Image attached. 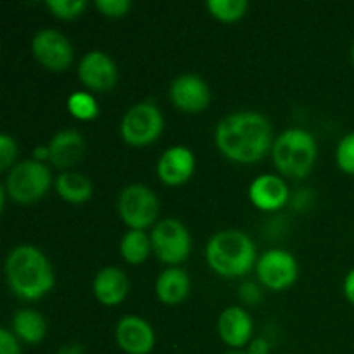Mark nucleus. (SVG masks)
I'll return each instance as SVG.
<instances>
[{
    "instance_id": "nucleus-12",
    "label": "nucleus",
    "mask_w": 354,
    "mask_h": 354,
    "mask_svg": "<svg viewBox=\"0 0 354 354\" xmlns=\"http://www.w3.org/2000/svg\"><path fill=\"white\" fill-rule=\"evenodd\" d=\"M78 78L93 92H107L118 82V66L102 50H90L78 64Z\"/></svg>"
},
{
    "instance_id": "nucleus-4",
    "label": "nucleus",
    "mask_w": 354,
    "mask_h": 354,
    "mask_svg": "<svg viewBox=\"0 0 354 354\" xmlns=\"http://www.w3.org/2000/svg\"><path fill=\"white\" fill-rule=\"evenodd\" d=\"M272 158L282 175L289 178H304L317 162V138L304 128H289L273 142Z\"/></svg>"
},
{
    "instance_id": "nucleus-25",
    "label": "nucleus",
    "mask_w": 354,
    "mask_h": 354,
    "mask_svg": "<svg viewBox=\"0 0 354 354\" xmlns=\"http://www.w3.org/2000/svg\"><path fill=\"white\" fill-rule=\"evenodd\" d=\"M45 6L59 19H76L86 9L85 0H48Z\"/></svg>"
},
{
    "instance_id": "nucleus-10",
    "label": "nucleus",
    "mask_w": 354,
    "mask_h": 354,
    "mask_svg": "<svg viewBox=\"0 0 354 354\" xmlns=\"http://www.w3.org/2000/svg\"><path fill=\"white\" fill-rule=\"evenodd\" d=\"M31 50H33L35 59L44 68L55 73L66 71L75 57V50H73L69 38L52 28H45L35 35L33 41H31Z\"/></svg>"
},
{
    "instance_id": "nucleus-24",
    "label": "nucleus",
    "mask_w": 354,
    "mask_h": 354,
    "mask_svg": "<svg viewBox=\"0 0 354 354\" xmlns=\"http://www.w3.org/2000/svg\"><path fill=\"white\" fill-rule=\"evenodd\" d=\"M206 9L221 23H235L245 16L249 3L245 0H207Z\"/></svg>"
},
{
    "instance_id": "nucleus-29",
    "label": "nucleus",
    "mask_w": 354,
    "mask_h": 354,
    "mask_svg": "<svg viewBox=\"0 0 354 354\" xmlns=\"http://www.w3.org/2000/svg\"><path fill=\"white\" fill-rule=\"evenodd\" d=\"M0 354H21L19 339L9 328H0Z\"/></svg>"
},
{
    "instance_id": "nucleus-5",
    "label": "nucleus",
    "mask_w": 354,
    "mask_h": 354,
    "mask_svg": "<svg viewBox=\"0 0 354 354\" xmlns=\"http://www.w3.org/2000/svg\"><path fill=\"white\" fill-rule=\"evenodd\" d=\"M52 185V173L45 162L24 159L7 171L3 190L17 204H31L40 201Z\"/></svg>"
},
{
    "instance_id": "nucleus-32",
    "label": "nucleus",
    "mask_w": 354,
    "mask_h": 354,
    "mask_svg": "<svg viewBox=\"0 0 354 354\" xmlns=\"http://www.w3.org/2000/svg\"><path fill=\"white\" fill-rule=\"evenodd\" d=\"M342 290H344L346 299L354 306V268L346 275L344 286H342Z\"/></svg>"
},
{
    "instance_id": "nucleus-7",
    "label": "nucleus",
    "mask_w": 354,
    "mask_h": 354,
    "mask_svg": "<svg viewBox=\"0 0 354 354\" xmlns=\"http://www.w3.org/2000/svg\"><path fill=\"white\" fill-rule=\"evenodd\" d=\"M152 252L161 263L178 266L185 261L192 249V237L185 225L176 218H162L152 227Z\"/></svg>"
},
{
    "instance_id": "nucleus-34",
    "label": "nucleus",
    "mask_w": 354,
    "mask_h": 354,
    "mask_svg": "<svg viewBox=\"0 0 354 354\" xmlns=\"http://www.w3.org/2000/svg\"><path fill=\"white\" fill-rule=\"evenodd\" d=\"M225 354H251L249 351H244V349H232V351L225 353Z\"/></svg>"
},
{
    "instance_id": "nucleus-22",
    "label": "nucleus",
    "mask_w": 354,
    "mask_h": 354,
    "mask_svg": "<svg viewBox=\"0 0 354 354\" xmlns=\"http://www.w3.org/2000/svg\"><path fill=\"white\" fill-rule=\"evenodd\" d=\"M152 252L151 234L145 230H128L120 241V254L128 265H142Z\"/></svg>"
},
{
    "instance_id": "nucleus-20",
    "label": "nucleus",
    "mask_w": 354,
    "mask_h": 354,
    "mask_svg": "<svg viewBox=\"0 0 354 354\" xmlns=\"http://www.w3.org/2000/svg\"><path fill=\"white\" fill-rule=\"evenodd\" d=\"M10 325H12V334L19 341L31 346L40 344L45 335H47V322H45L44 315L30 310V308H23V310L16 311Z\"/></svg>"
},
{
    "instance_id": "nucleus-19",
    "label": "nucleus",
    "mask_w": 354,
    "mask_h": 354,
    "mask_svg": "<svg viewBox=\"0 0 354 354\" xmlns=\"http://www.w3.org/2000/svg\"><path fill=\"white\" fill-rule=\"evenodd\" d=\"M190 292V277L180 266H168L156 280V296L166 306H176Z\"/></svg>"
},
{
    "instance_id": "nucleus-33",
    "label": "nucleus",
    "mask_w": 354,
    "mask_h": 354,
    "mask_svg": "<svg viewBox=\"0 0 354 354\" xmlns=\"http://www.w3.org/2000/svg\"><path fill=\"white\" fill-rule=\"evenodd\" d=\"M59 354H82V348H78L76 344H68L59 351Z\"/></svg>"
},
{
    "instance_id": "nucleus-18",
    "label": "nucleus",
    "mask_w": 354,
    "mask_h": 354,
    "mask_svg": "<svg viewBox=\"0 0 354 354\" xmlns=\"http://www.w3.org/2000/svg\"><path fill=\"white\" fill-rule=\"evenodd\" d=\"M92 290L95 299L104 306H118L123 303L130 290L127 273L116 266H106L93 277Z\"/></svg>"
},
{
    "instance_id": "nucleus-35",
    "label": "nucleus",
    "mask_w": 354,
    "mask_h": 354,
    "mask_svg": "<svg viewBox=\"0 0 354 354\" xmlns=\"http://www.w3.org/2000/svg\"><path fill=\"white\" fill-rule=\"evenodd\" d=\"M351 59H353V64H354V44H353V48H351Z\"/></svg>"
},
{
    "instance_id": "nucleus-21",
    "label": "nucleus",
    "mask_w": 354,
    "mask_h": 354,
    "mask_svg": "<svg viewBox=\"0 0 354 354\" xmlns=\"http://www.w3.org/2000/svg\"><path fill=\"white\" fill-rule=\"evenodd\" d=\"M55 190L59 197L69 204H83L92 197L93 185L88 176L78 171H62L55 178Z\"/></svg>"
},
{
    "instance_id": "nucleus-31",
    "label": "nucleus",
    "mask_w": 354,
    "mask_h": 354,
    "mask_svg": "<svg viewBox=\"0 0 354 354\" xmlns=\"http://www.w3.org/2000/svg\"><path fill=\"white\" fill-rule=\"evenodd\" d=\"M248 351L251 354H268L270 353V342L263 337L254 339V341L249 344Z\"/></svg>"
},
{
    "instance_id": "nucleus-2",
    "label": "nucleus",
    "mask_w": 354,
    "mask_h": 354,
    "mask_svg": "<svg viewBox=\"0 0 354 354\" xmlns=\"http://www.w3.org/2000/svg\"><path fill=\"white\" fill-rule=\"evenodd\" d=\"M6 279L10 290L24 301L41 299L55 286L54 268L48 258L30 244L10 249L6 258Z\"/></svg>"
},
{
    "instance_id": "nucleus-27",
    "label": "nucleus",
    "mask_w": 354,
    "mask_h": 354,
    "mask_svg": "<svg viewBox=\"0 0 354 354\" xmlns=\"http://www.w3.org/2000/svg\"><path fill=\"white\" fill-rule=\"evenodd\" d=\"M17 156V144L9 133H0V171H9Z\"/></svg>"
},
{
    "instance_id": "nucleus-15",
    "label": "nucleus",
    "mask_w": 354,
    "mask_h": 354,
    "mask_svg": "<svg viewBox=\"0 0 354 354\" xmlns=\"http://www.w3.org/2000/svg\"><path fill=\"white\" fill-rule=\"evenodd\" d=\"M48 162L57 169H66L78 165L85 158V138L78 130H61L50 138L47 144Z\"/></svg>"
},
{
    "instance_id": "nucleus-11",
    "label": "nucleus",
    "mask_w": 354,
    "mask_h": 354,
    "mask_svg": "<svg viewBox=\"0 0 354 354\" xmlns=\"http://www.w3.org/2000/svg\"><path fill=\"white\" fill-rule=\"evenodd\" d=\"M169 99L176 109L189 114L203 113L211 104V90L199 75L185 73L176 76L169 86Z\"/></svg>"
},
{
    "instance_id": "nucleus-23",
    "label": "nucleus",
    "mask_w": 354,
    "mask_h": 354,
    "mask_svg": "<svg viewBox=\"0 0 354 354\" xmlns=\"http://www.w3.org/2000/svg\"><path fill=\"white\" fill-rule=\"evenodd\" d=\"M66 106H68L69 114L80 121H90L99 116V102H97L92 93L85 92V90L73 92L68 97Z\"/></svg>"
},
{
    "instance_id": "nucleus-14",
    "label": "nucleus",
    "mask_w": 354,
    "mask_h": 354,
    "mask_svg": "<svg viewBox=\"0 0 354 354\" xmlns=\"http://www.w3.org/2000/svg\"><path fill=\"white\" fill-rule=\"evenodd\" d=\"M196 171V156L185 145L166 149L158 161V176L169 187L183 185Z\"/></svg>"
},
{
    "instance_id": "nucleus-6",
    "label": "nucleus",
    "mask_w": 354,
    "mask_h": 354,
    "mask_svg": "<svg viewBox=\"0 0 354 354\" xmlns=\"http://www.w3.org/2000/svg\"><path fill=\"white\" fill-rule=\"evenodd\" d=\"M118 213L130 230H145L158 223L159 201L149 187L131 183L118 197Z\"/></svg>"
},
{
    "instance_id": "nucleus-1",
    "label": "nucleus",
    "mask_w": 354,
    "mask_h": 354,
    "mask_svg": "<svg viewBox=\"0 0 354 354\" xmlns=\"http://www.w3.org/2000/svg\"><path fill=\"white\" fill-rule=\"evenodd\" d=\"M214 142L225 158L249 165L272 152L275 140L268 118L256 111H239L218 123Z\"/></svg>"
},
{
    "instance_id": "nucleus-17",
    "label": "nucleus",
    "mask_w": 354,
    "mask_h": 354,
    "mask_svg": "<svg viewBox=\"0 0 354 354\" xmlns=\"http://www.w3.org/2000/svg\"><path fill=\"white\" fill-rule=\"evenodd\" d=\"M249 201L261 211H279L289 201V187L280 176L265 173L249 185Z\"/></svg>"
},
{
    "instance_id": "nucleus-16",
    "label": "nucleus",
    "mask_w": 354,
    "mask_h": 354,
    "mask_svg": "<svg viewBox=\"0 0 354 354\" xmlns=\"http://www.w3.org/2000/svg\"><path fill=\"white\" fill-rule=\"evenodd\" d=\"M252 318L241 306H228L218 318L220 339L232 349H242L252 342Z\"/></svg>"
},
{
    "instance_id": "nucleus-13",
    "label": "nucleus",
    "mask_w": 354,
    "mask_h": 354,
    "mask_svg": "<svg viewBox=\"0 0 354 354\" xmlns=\"http://www.w3.org/2000/svg\"><path fill=\"white\" fill-rule=\"evenodd\" d=\"M118 346L127 354H149L156 346V332L145 318L124 315L114 330Z\"/></svg>"
},
{
    "instance_id": "nucleus-26",
    "label": "nucleus",
    "mask_w": 354,
    "mask_h": 354,
    "mask_svg": "<svg viewBox=\"0 0 354 354\" xmlns=\"http://www.w3.org/2000/svg\"><path fill=\"white\" fill-rule=\"evenodd\" d=\"M335 161L341 171L354 175V131L341 138L335 149Z\"/></svg>"
},
{
    "instance_id": "nucleus-3",
    "label": "nucleus",
    "mask_w": 354,
    "mask_h": 354,
    "mask_svg": "<svg viewBox=\"0 0 354 354\" xmlns=\"http://www.w3.org/2000/svg\"><path fill=\"white\" fill-rule=\"evenodd\" d=\"M206 261L225 279H241L256 266V245L245 232L228 228L216 232L206 244Z\"/></svg>"
},
{
    "instance_id": "nucleus-30",
    "label": "nucleus",
    "mask_w": 354,
    "mask_h": 354,
    "mask_svg": "<svg viewBox=\"0 0 354 354\" xmlns=\"http://www.w3.org/2000/svg\"><path fill=\"white\" fill-rule=\"evenodd\" d=\"M239 296H241V299L245 304H252L254 306L261 299V289L254 282H244L241 286V290H239Z\"/></svg>"
},
{
    "instance_id": "nucleus-28",
    "label": "nucleus",
    "mask_w": 354,
    "mask_h": 354,
    "mask_svg": "<svg viewBox=\"0 0 354 354\" xmlns=\"http://www.w3.org/2000/svg\"><path fill=\"white\" fill-rule=\"evenodd\" d=\"M95 7L106 17H123L130 12V0H97Z\"/></svg>"
},
{
    "instance_id": "nucleus-8",
    "label": "nucleus",
    "mask_w": 354,
    "mask_h": 354,
    "mask_svg": "<svg viewBox=\"0 0 354 354\" xmlns=\"http://www.w3.org/2000/svg\"><path fill=\"white\" fill-rule=\"evenodd\" d=\"M165 130V118L152 102H138L124 113L120 123L121 138L128 145L144 147L161 137Z\"/></svg>"
},
{
    "instance_id": "nucleus-9",
    "label": "nucleus",
    "mask_w": 354,
    "mask_h": 354,
    "mask_svg": "<svg viewBox=\"0 0 354 354\" xmlns=\"http://www.w3.org/2000/svg\"><path fill=\"white\" fill-rule=\"evenodd\" d=\"M256 275L266 289L286 290L296 283L299 265L289 251L270 249L256 263Z\"/></svg>"
}]
</instances>
